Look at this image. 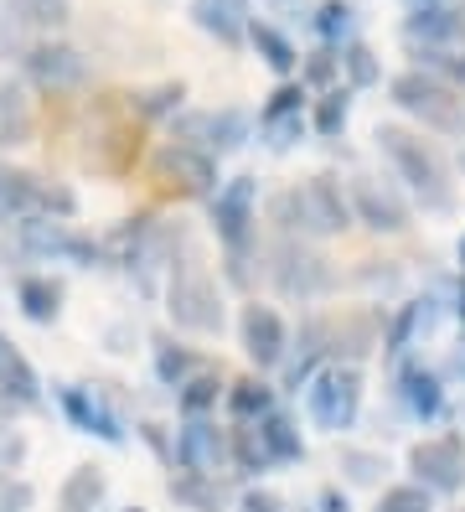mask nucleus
Instances as JSON below:
<instances>
[{
  "label": "nucleus",
  "mask_w": 465,
  "mask_h": 512,
  "mask_svg": "<svg viewBox=\"0 0 465 512\" xmlns=\"http://www.w3.org/2000/svg\"><path fill=\"white\" fill-rule=\"evenodd\" d=\"M150 171H155V182L176 197H212L217 192V156H207L197 145H181V140L161 145Z\"/></svg>",
  "instance_id": "1a4fd4ad"
},
{
  "label": "nucleus",
  "mask_w": 465,
  "mask_h": 512,
  "mask_svg": "<svg viewBox=\"0 0 465 512\" xmlns=\"http://www.w3.org/2000/svg\"><path fill=\"white\" fill-rule=\"evenodd\" d=\"M341 471H347V481H378L383 471H388V461L383 456H372V450H341Z\"/></svg>",
  "instance_id": "37998d69"
},
{
  "label": "nucleus",
  "mask_w": 465,
  "mask_h": 512,
  "mask_svg": "<svg viewBox=\"0 0 465 512\" xmlns=\"http://www.w3.org/2000/svg\"><path fill=\"white\" fill-rule=\"evenodd\" d=\"M42 197L47 182L31 171H16L0 161V223H21V218H42Z\"/></svg>",
  "instance_id": "aec40b11"
},
{
  "label": "nucleus",
  "mask_w": 465,
  "mask_h": 512,
  "mask_svg": "<svg viewBox=\"0 0 465 512\" xmlns=\"http://www.w3.org/2000/svg\"><path fill=\"white\" fill-rule=\"evenodd\" d=\"M409 471L419 476L424 492H460L465 487V445L455 435L440 440H419L409 450Z\"/></svg>",
  "instance_id": "4468645a"
},
{
  "label": "nucleus",
  "mask_w": 465,
  "mask_h": 512,
  "mask_svg": "<svg viewBox=\"0 0 465 512\" xmlns=\"http://www.w3.org/2000/svg\"><path fill=\"white\" fill-rule=\"evenodd\" d=\"M150 352H155V378H161L166 388H181L192 373H202V363H197V352L192 347H181L176 337H150Z\"/></svg>",
  "instance_id": "c756f323"
},
{
  "label": "nucleus",
  "mask_w": 465,
  "mask_h": 512,
  "mask_svg": "<svg viewBox=\"0 0 465 512\" xmlns=\"http://www.w3.org/2000/svg\"><path fill=\"white\" fill-rule=\"evenodd\" d=\"M460 171H465V150H460Z\"/></svg>",
  "instance_id": "5fc2aeb1"
},
{
  "label": "nucleus",
  "mask_w": 465,
  "mask_h": 512,
  "mask_svg": "<svg viewBox=\"0 0 465 512\" xmlns=\"http://www.w3.org/2000/svg\"><path fill=\"white\" fill-rule=\"evenodd\" d=\"M124 512H145V507H124Z\"/></svg>",
  "instance_id": "6e6d98bb"
},
{
  "label": "nucleus",
  "mask_w": 465,
  "mask_h": 512,
  "mask_svg": "<svg viewBox=\"0 0 465 512\" xmlns=\"http://www.w3.org/2000/svg\"><path fill=\"white\" fill-rule=\"evenodd\" d=\"M16 306H21L26 321L52 326L62 316V280H52V275H21L16 280Z\"/></svg>",
  "instance_id": "4be33fe9"
},
{
  "label": "nucleus",
  "mask_w": 465,
  "mask_h": 512,
  "mask_svg": "<svg viewBox=\"0 0 465 512\" xmlns=\"http://www.w3.org/2000/svg\"><path fill=\"white\" fill-rule=\"evenodd\" d=\"M0 399H6L11 409H37L42 404L37 373H31V363L21 352H11V347H6V357H0Z\"/></svg>",
  "instance_id": "393cba45"
},
{
  "label": "nucleus",
  "mask_w": 465,
  "mask_h": 512,
  "mask_svg": "<svg viewBox=\"0 0 465 512\" xmlns=\"http://www.w3.org/2000/svg\"><path fill=\"white\" fill-rule=\"evenodd\" d=\"M398 404L409 409L414 419H440V409H445L440 373H429L424 363H409V368L398 373Z\"/></svg>",
  "instance_id": "412c9836"
},
{
  "label": "nucleus",
  "mask_w": 465,
  "mask_h": 512,
  "mask_svg": "<svg viewBox=\"0 0 465 512\" xmlns=\"http://www.w3.org/2000/svg\"><path fill=\"white\" fill-rule=\"evenodd\" d=\"M336 63H341V57H331V52H316V57L305 63V83H331Z\"/></svg>",
  "instance_id": "de8ad7c7"
},
{
  "label": "nucleus",
  "mask_w": 465,
  "mask_h": 512,
  "mask_svg": "<svg viewBox=\"0 0 465 512\" xmlns=\"http://www.w3.org/2000/svg\"><path fill=\"white\" fill-rule=\"evenodd\" d=\"M388 94H393V104L409 119H419L424 130H434V135H465V99L455 94L445 78H434L429 68L398 73L388 83Z\"/></svg>",
  "instance_id": "39448f33"
},
{
  "label": "nucleus",
  "mask_w": 465,
  "mask_h": 512,
  "mask_svg": "<svg viewBox=\"0 0 465 512\" xmlns=\"http://www.w3.org/2000/svg\"><path fill=\"white\" fill-rule=\"evenodd\" d=\"M326 352H331V326H326V321H305V326H300L295 363H290V373H285V388H295V394H300V388L321 373L316 363H321Z\"/></svg>",
  "instance_id": "b1692460"
},
{
  "label": "nucleus",
  "mask_w": 465,
  "mask_h": 512,
  "mask_svg": "<svg viewBox=\"0 0 465 512\" xmlns=\"http://www.w3.org/2000/svg\"><path fill=\"white\" fill-rule=\"evenodd\" d=\"M228 445H233V466H238V471H269V466H274L269 445H264V435H259V419H248V425L228 430Z\"/></svg>",
  "instance_id": "72a5a7b5"
},
{
  "label": "nucleus",
  "mask_w": 465,
  "mask_h": 512,
  "mask_svg": "<svg viewBox=\"0 0 465 512\" xmlns=\"http://www.w3.org/2000/svg\"><path fill=\"white\" fill-rule=\"evenodd\" d=\"M274 218H279V228H285V233L331 238V233H347L352 228V197L341 192L336 176H310L305 187L274 197Z\"/></svg>",
  "instance_id": "7ed1b4c3"
},
{
  "label": "nucleus",
  "mask_w": 465,
  "mask_h": 512,
  "mask_svg": "<svg viewBox=\"0 0 465 512\" xmlns=\"http://www.w3.org/2000/svg\"><path fill=\"white\" fill-rule=\"evenodd\" d=\"M269 6H279V11H300L305 0H269Z\"/></svg>",
  "instance_id": "3c124183"
},
{
  "label": "nucleus",
  "mask_w": 465,
  "mask_h": 512,
  "mask_svg": "<svg viewBox=\"0 0 465 512\" xmlns=\"http://www.w3.org/2000/svg\"><path fill=\"white\" fill-rule=\"evenodd\" d=\"M16 249L31 254V259H73V264H99L104 259V244L73 233L57 218H21L16 223Z\"/></svg>",
  "instance_id": "9d476101"
},
{
  "label": "nucleus",
  "mask_w": 465,
  "mask_h": 512,
  "mask_svg": "<svg viewBox=\"0 0 465 512\" xmlns=\"http://www.w3.org/2000/svg\"><path fill=\"white\" fill-rule=\"evenodd\" d=\"M26 73L42 94H73L88 83V57L68 42H37L26 52Z\"/></svg>",
  "instance_id": "ddd939ff"
},
{
  "label": "nucleus",
  "mask_w": 465,
  "mask_h": 512,
  "mask_svg": "<svg viewBox=\"0 0 465 512\" xmlns=\"http://www.w3.org/2000/svg\"><path fill=\"white\" fill-rule=\"evenodd\" d=\"M305 409L321 430H352L362 409V373L357 363H326L316 378L305 383Z\"/></svg>",
  "instance_id": "0eeeda50"
},
{
  "label": "nucleus",
  "mask_w": 465,
  "mask_h": 512,
  "mask_svg": "<svg viewBox=\"0 0 465 512\" xmlns=\"http://www.w3.org/2000/svg\"><path fill=\"white\" fill-rule=\"evenodd\" d=\"M455 311L465 316V280H460V295H455Z\"/></svg>",
  "instance_id": "603ef678"
},
{
  "label": "nucleus",
  "mask_w": 465,
  "mask_h": 512,
  "mask_svg": "<svg viewBox=\"0 0 465 512\" xmlns=\"http://www.w3.org/2000/svg\"><path fill=\"white\" fill-rule=\"evenodd\" d=\"M176 461L181 471H197V476H217L233 461V445L228 430H217L212 419H186L181 435H176Z\"/></svg>",
  "instance_id": "dca6fc26"
},
{
  "label": "nucleus",
  "mask_w": 465,
  "mask_h": 512,
  "mask_svg": "<svg viewBox=\"0 0 465 512\" xmlns=\"http://www.w3.org/2000/svg\"><path fill=\"white\" fill-rule=\"evenodd\" d=\"M140 156V114L130 109V99H99L88 114L83 130V166L99 176H124Z\"/></svg>",
  "instance_id": "f03ea898"
},
{
  "label": "nucleus",
  "mask_w": 465,
  "mask_h": 512,
  "mask_svg": "<svg viewBox=\"0 0 465 512\" xmlns=\"http://www.w3.org/2000/svg\"><path fill=\"white\" fill-rule=\"evenodd\" d=\"M248 42H254V52L264 57V68H274L279 78H290V73L300 68V52H295V42L279 32V26H269V21H248Z\"/></svg>",
  "instance_id": "cd10ccee"
},
{
  "label": "nucleus",
  "mask_w": 465,
  "mask_h": 512,
  "mask_svg": "<svg viewBox=\"0 0 465 512\" xmlns=\"http://www.w3.org/2000/svg\"><path fill=\"white\" fill-rule=\"evenodd\" d=\"M378 150L388 156V166L398 171V182H409V192L429 207V213H445V207L455 202L450 192V171L440 161V150H434L424 135L403 130V125H378Z\"/></svg>",
  "instance_id": "f257e3e1"
},
{
  "label": "nucleus",
  "mask_w": 465,
  "mask_h": 512,
  "mask_svg": "<svg viewBox=\"0 0 465 512\" xmlns=\"http://www.w3.org/2000/svg\"><path fill=\"white\" fill-rule=\"evenodd\" d=\"M166 311H171V321L181 331H202V337H212V331H223V290H217V280L197 259H181V264H171Z\"/></svg>",
  "instance_id": "423d86ee"
},
{
  "label": "nucleus",
  "mask_w": 465,
  "mask_h": 512,
  "mask_svg": "<svg viewBox=\"0 0 465 512\" xmlns=\"http://www.w3.org/2000/svg\"><path fill=\"white\" fill-rule=\"evenodd\" d=\"M31 502H37V492L26 481H0V512H26Z\"/></svg>",
  "instance_id": "49530a36"
},
{
  "label": "nucleus",
  "mask_w": 465,
  "mask_h": 512,
  "mask_svg": "<svg viewBox=\"0 0 465 512\" xmlns=\"http://www.w3.org/2000/svg\"><path fill=\"white\" fill-rule=\"evenodd\" d=\"M403 37H409L414 47L424 42V52H450V42H465V6H424V11H409Z\"/></svg>",
  "instance_id": "a211bd4d"
},
{
  "label": "nucleus",
  "mask_w": 465,
  "mask_h": 512,
  "mask_svg": "<svg viewBox=\"0 0 465 512\" xmlns=\"http://www.w3.org/2000/svg\"><path fill=\"white\" fill-rule=\"evenodd\" d=\"M254 213H259V182L233 176L212 192V228L228 249V280L248 285V249H254Z\"/></svg>",
  "instance_id": "20e7f679"
},
{
  "label": "nucleus",
  "mask_w": 465,
  "mask_h": 512,
  "mask_svg": "<svg viewBox=\"0 0 465 512\" xmlns=\"http://www.w3.org/2000/svg\"><path fill=\"white\" fill-rule=\"evenodd\" d=\"M352 16H357V11L347 6V0H326V6L316 11V37H321L326 47H336V42L347 47V42H352V26H357Z\"/></svg>",
  "instance_id": "e433bc0d"
},
{
  "label": "nucleus",
  "mask_w": 465,
  "mask_h": 512,
  "mask_svg": "<svg viewBox=\"0 0 465 512\" xmlns=\"http://www.w3.org/2000/svg\"><path fill=\"white\" fill-rule=\"evenodd\" d=\"M352 218H362L372 233H403L409 228V207H403V197L383 182H372V176H352Z\"/></svg>",
  "instance_id": "f3484780"
},
{
  "label": "nucleus",
  "mask_w": 465,
  "mask_h": 512,
  "mask_svg": "<svg viewBox=\"0 0 465 512\" xmlns=\"http://www.w3.org/2000/svg\"><path fill=\"white\" fill-rule=\"evenodd\" d=\"M248 114L243 109H202V114H181L176 119V135L181 145H197L207 150V156H228V150H238L248 140Z\"/></svg>",
  "instance_id": "9b49d317"
},
{
  "label": "nucleus",
  "mask_w": 465,
  "mask_h": 512,
  "mask_svg": "<svg viewBox=\"0 0 465 512\" xmlns=\"http://www.w3.org/2000/svg\"><path fill=\"white\" fill-rule=\"evenodd\" d=\"M424 57L434 78H445L455 94H465V52H424Z\"/></svg>",
  "instance_id": "c03bdc74"
},
{
  "label": "nucleus",
  "mask_w": 465,
  "mask_h": 512,
  "mask_svg": "<svg viewBox=\"0 0 465 512\" xmlns=\"http://www.w3.org/2000/svg\"><path fill=\"white\" fill-rule=\"evenodd\" d=\"M57 404L62 414H68V425L83 430V435H99L104 445H124V425H119V414L109 409L104 399V383H62L57 388Z\"/></svg>",
  "instance_id": "f8f14e48"
},
{
  "label": "nucleus",
  "mask_w": 465,
  "mask_h": 512,
  "mask_svg": "<svg viewBox=\"0 0 465 512\" xmlns=\"http://www.w3.org/2000/svg\"><path fill=\"white\" fill-rule=\"evenodd\" d=\"M331 352H347V363L352 357H367L372 347H378V311H357V316H347L341 326H331Z\"/></svg>",
  "instance_id": "2f4dec72"
},
{
  "label": "nucleus",
  "mask_w": 465,
  "mask_h": 512,
  "mask_svg": "<svg viewBox=\"0 0 465 512\" xmlns=\"http://www.w3.org/2000/svg\"><path fill=\"white\" fill-rule=\"evenodd\" d=\"M378 512H434V492H424L419 481H403L378 497Z\"/></svg>",
  "instance_id": "ea45409f"
},
{
  "label": "nucleus",
  "mask_w": 465,
  "mask_h": 512,
  "mask_svg": "<svg viewBox=\"0 0 465 512\" xmlns=\"http://www.w3.org/2000/svg\"><path fill=\"white\" fill-rule=\"evenodd\" d=\"M181 99H186V88H181V83H161V88H145V94H135L130 109H135L140 119H161V114H171Z\"/></svg>",
  "instance_id": "58836bf2"
},
{
  "label": "nucleus",
  "mask_w": 465,
  "mask_h": 512,
  "mask_svg": "<svg viewBox=\"0 0 465 512\" xmlns=\"http://www.w3.org/2000/svg\"><path fill=\"white\" fill-rule=\"evenodd\" d=\"M26 461V440L11 435V430H0V481H11V471Z\"/></svg>",
  "instance_id": "a18cd8bd"
},
{
  "label": "nucleus",
  "mask_w": 465,
  "mask_h": 512,
  "mask_svg": "<svg viewBox=\"0 0 465 512\" xmlns=\"http://www.w3.org/2000/svg\"><path fill=\"white\" fill-rule=\"evenodd\" d=\"M0 357H6V342H0Z\"/></svg>",
  "instance_id": "4d7b16f0"
},
{
  "label": "nucleus",
  "mask_w": 465,
  "mask_h": 512,
  "mask_svg": "<svg viewBox=\"0 0 465 512\" xmlns=\"http://www.w3.org/2000/svg\"><path fill=\"white\" fill-rule=\"evenodd\" d=\"M460 264H465V238H460Z\"/></svg>",
  "instance_id": "864d4df0"
},
{
  "label": "nucleus",
  "mask_w": 465,
  "mask_h": 512,
  "mask_svg": "<svg viewBox=\"0 0 465 512\" xmlns=\"http://www.w3.org/2000/svg\"><path fill=\"white\" fill-rule=\"evenodd\" d=\"M347 114H352L347 88H326V94L316 99V130H321L326 140H336L341 130H347Z\"/></svg>",
  "instance_id": "4c0bfd02"
},
{
  "label": "nucleus",
  "mask_w": 465,
  "mask_h": 512,
  "mask_svg": "<svg viewBox=\"0 0 465 512\" xmlns=\"http://www.w3.org/2000/svg\"><path fill=\"white\" fill-rule=\"evenodd\" d=\"M321 507H326V512H347V497H336V492H321Z\"/></svg>",
  "instance_id": "8fccbe9b"
},
{
  "label": "nucleus",
  "mask_w": 465,
  "mask_h": 512,
  "mask_svg": "<svg viewBox=\"0 0 465 512\" xmlns=\"http://www.w3.org/2000/svg\"><path fill=\"white\" fill-rule=\"evenodd\" d=\"M171 502H181L186 512H223L228 507V487L217 476H197V471H181L166 481Z\"/></svg>",
  "instance_id": "5701e85b"
},
{
  "label": "nucleus",
  "mask_w": 465,
  "mask_h": 512,
  "mask_svg": "<svg viewBox=\"0 0 465 512\" xmlns=\"http://www.w3.org/2000/svg\"><path fill=\"white\" fill-rule=\"evenodd\" d=\"M248 0H192V26L207 37H217L223 47H243L248 42Z\"/></svg>",
  "instance_id": "6ab92c4d"
},
{
  "label": "nucleus",
  "mask_w": 465,
  "mask_h": 512,
  "mask_svg": "<svg viewBox=\"0 0 465 512\" xmlns=\"http://www.w3.org/2000/svg\"><path fill=\"white\" fill-rule=\"evenodd\" d=\"M217 399H223V373H212V368L192 373V378L176 388V404H181L186 419H207L217 409Z\"/></svg>",
  "instance_id": "7c9ffc66"
},
{
  "label": "nucleus",
  "mask_w": 465,
  "mask_h": 512,
  "mask_svg": "<svg viewBox=\"0 0 465 512\" xmlns=\"http://www.w3.org/2000/svg\"><path fill=\"white\" fill-rule=\"evenodd\" d=\"M11 11L21 26H37V32H57L73 16V0H11Z\"/></svg>",
  "instance_id": "c9c22d12"
},
{
  "label": "nucleus",
  "mask_w": 465,
  "mask_h": 512,
  "mask_svg": "<svg viewBox=\"0 0 465 512\" xmlns=\"http://www.w3.org/2000/svg\"><path fill=\"white\" fill-rule=\"evenodd\" d=\"M434 311H429V300H409V306L398 311V321L388 326V337H383V352H409L419 331H429Z\"/></svg>",
  "instance_id": "f704fd0d"
},
{
  "label": "nucleus",
  "mask_w": 465,
  "mask_h": 512,
  "mask_svg": "<svg viewBox=\"0 0 465 512\" xmlns=\"http://www.w3.org/2000/svg\"><path fill=\"white\" fill-rule=\"evenodd\" d=\"M259 135L269 150H290L305 135V114H279V119H259Z\"/></svg>",
  "instance_id": "a19ab883"
},
{
  "label": "nucleus",
  "mask_w": 465,
  "mask_h": 512,
  "mask_svg": "<svg viewBox=\"0 0 465 512\" xmlns=\"http://www.w3.org/2000/svg\"><path fill=\"white\" fill-rule=\"evenodd\" d=\"M109 497V476L99 466H78L57 492V507L62 512H99V502Z\"/></svg>",
  "instance_id": "bb28decb"
},
{
  "label": "nucleus",
  "mask_w": 465,
  "mask_h": 512,
  "mask_svg": "<svg viewBox=\"0 0 465 512\" xmlns=\"http://www.w3.org/2000/svg\"><path fill=\"white\" fill-rule=\"evenodd\" d=\"M259 435H264V445H269L274 466L305 461V440H300V425H295V419H290L285 409H269V414L259 419Z\"/></svg>",
  "instance_id": "c85d7f7f"
},
{
  "label": "nucleus",
  "mask_w": 465,
  "mask_h": 512,
  "mask_svg": "<svg viewBox=\"0 0 465 512\" xmlns=\"http://www.w3.org/2000/svg\"><path fill=\"white\" fill-rule=\"evenodd\" d=\"M31 130H37V119H31V104H26V94L11 83V78H0V150H16V145H26L31 140Z\"/></svg>",
  "instance_id": "a878e982"
},
{
  "label": "nucleus",
  "mask_w": 465,
  "mask_h": 512,
  "mask_svg": "<svg viewBox=\"0 0 465 512\" xmlns=\"http://www.w3.org/2000/svg\"><path fill=\"white\" fill-rule=\"evenodd\" d=\"M228 409H233L238 425H248V419H264V414L274 409V388H269L264 378H238V383L228 388Z\"/></svg>",
  "instance_id": "473e14b6"
},
{
  "label": "nucleus",
  "mask_w": 465,
  "mask_h": 512,
  "mask_svg": "<svg viewBox=\"0 0 465 512\" xmlns=\"http://www.w3.org/2000/svg\"><path fill=\"white\" fill-rule=\"evenodd\" d=\"M269 280L279 295H290V300H316L336 285V269L326 254L316 249H305L300 238H285V244L274 249V264H269Z\"/></svg>",
  "instance_id": "6e6552de"
},
{
  "label": "nucleus",
  "mask_w": 465,
  "mask_h": 512,
  "mask_svg": "<svg viewBox=\"0 0 465 512\" xmlns=\"http://www.w3.org/2000/svg\"><path fill=\"white\" fill-rule=\"evenodd\" d=\"M341 68H347V78H352L357 88H372V83H378V63H372V52H367L362 42H347V47H341Z\"/></svg>",
  "instance_id": "79ce46f5"
},
{
  "label": "nucleus",
  "mask_w": 465,
  "mask_h": 512,
  "mask_svg": "<svg viewBox=\"0 0 465 512\" xmlns=\"http://www.w3.org/2000/svg\"><path fill=\"white\" fill-rule=\"evenodd\" d=\"M238 337H243V352H248V363H254L259 373H269V368H279L285 363V352H290V331H285V321L274 316V306H243V316H238Z\"/></svg>",
  "instance_id": "2eb2a0df"
},
{
  "label": "nucleus",
  "mask_w": 465,
  "mask_h": 512,
  "mask_svg": "<svg viewBox=\"0 0 465 512\" xmlns=\"http://www.w3.org/2000/svg\"><path fill=\"white\" fill-rule=\"evenodd\" d=\"M243 512H285V502L279 497H269V492H243V502H238Z\"/></svg>",
  "instance_id": "09e8293b"
}]
</instances>
